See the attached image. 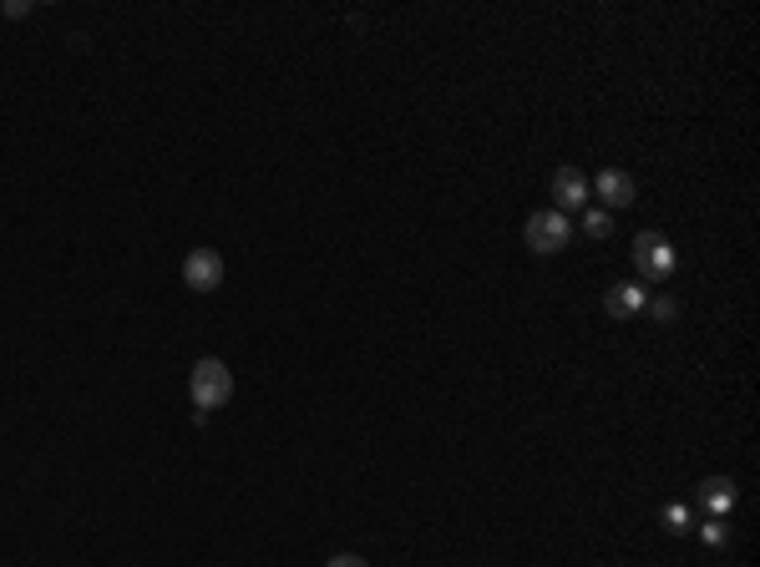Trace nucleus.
Returning a JSON list of instances; mask_svg holds the SVG:
<instances>
[{
  "label": "nucleus",
  "instance_id": "obj_1",
  "mask_svg": "<svg viewBox=\"0 0 760 567\" xmlns=\"http://www.w3.org/2000/svg\"><path fill=\"white\" fill-rule=\"evenodd\" d=\"M188 390H193V405L208 416V411H218V405L234 400V375H228L223 360L203 355V360L193 365V375H188Z\"/></svg>",
  "mask_w": 760,
  "mask_h": 567
},
{
  "label": "nucleus",
  "instance_id": "obj_2",
  "mask_svg": "<svg viewBox=\"0 0 760 567\" xmlns=\"http://www.w3.org/2000/svg\"><path fill=\"white\" fill-rule=\"evenodd\" d=\"M522 238H527L532 254H558V249H568V243H573V218L558 213V208H538L527 218Z\"/></svg>",
  "mask_w": 760,
  "mask_h": 567
},
{
  "label": "nucleus",
  "instance_id": "obj_3",
  "mask_svg": "<svg viewBox=\"0 0 760 567\" xmlns=\"http://www.w3.org/2000/svg\"><path fill=\"white\" fill-rule=\"evenodd\" d=\"M634 264H639L644 279H669V274H674V249H669V238L644 228V233L634 238Z\"/></svg>",
  "mask_w": 760,
  "mask_h": 567
},
{
  "label": "nucleus",
  "instance_id": "obj_4",
  "mask_svg": "<svg viewBox=\"0 0 760 567\" xmlns=\"http://www.w3.org/2000/svg\"><path fill=\"white\" fill-rule=\"evenodd\" d=\"M183 284L198 289V294H213V289L223 284V254H218V249H193V254L183 259Z\"/></svg>",
  "mask_w": 760,
  "mask_h": 567
},
{
  "label": "nucleus",
  "instance_id": "obj_5",
  "mask_svg": "<svg viewBox=\"0 0 760 567\" xmlns=\"http://www.w3.org/2000/svg\"><path fill=\"white\" fill-rule=\"evenodd\" d=\"M593 193H598L608 208H629V203H634V193H639V183H634L624 168H603V173L593 178Z\"/></svg>",
  "mask_w": 760,
  "mask_h": 567
},
{
  "label": "nucleus",
  "instance_id": "obj_6",
  "mask_svg": "<svg viewBox=\"0 0 760 567\" xmlns=\"http://www.w3.org/2000/svg\"><path fill=\"white\" fill-rule=\"evenodd\" d=\"M553 203H563L558 213L583 208V203H588V178H583L578 168H558V173H553Z\"/></svg>",
  "mask_w": 760,
  "mask_h": 567
},
{
  "label": "nucleus",
  "instance_id": "obj_7",
  "mask_svg": "<svg viewBox=\"0 0 760 567\" xmlns=\"http://www.w3.org/2000/svg\"><path fill=\"white\" fill-rule=\"evenodd\" d=\"M735 497H740V492H735L730 476H705V481H700V507H705L710 517H725V512L735 507Z\"/></svg>",
  "mask_w": 760,
  "mask_h": 567
},
{
  "label": "nucleus",
  "instance_id": "obj_8",
  "mask_svg": "<svg viewBox=\"0 0 760 567\" xmlns=\"http://www.w3.org/2000/svg\"><path fill=\"white\" fill-rule=\"evenodd\" d=\"M644 304H649V294H644L639 284H614V289L603 294V309L614 314V319H634Z\"/></svg>",
  "mask_w": 760,
  "mask_h": 567
},
{
  "label": "nucleus",
  "instance_id": "obj_9",
  "mask_svg": "<svg viewBox=\"0 0 760 567\" xmlns=\"http://www.w3.org/2000/svg\"><path fill=\"white\" fill-rule=\"evenodd\" d=\"M583 233L588 238H608V233H614V213H608V208H588L583 213Z\"/></svg>",
  "mask_w": 760,
  "mask_h": 567
},
{
  "label": "nucleus",
  "instance_id": "obj_10",
  "mask_svg": "<svg viewBox=\"0 0 760 567\" xmlns=\"http://www.w3.org/2000/svg\"><path fill=\"white\" fill-rule=\"evenodd\" d=\"M700 532H705V542H710V547H725V542H730V532H725V517H710Z\"/></svg>",
  "mask_w": 760,
  "mask_h": 567
},
{
  "label": "nucleus",
  "instance_id": "obj_11",
  "mask_svg": "<svg viewBox=\"0 0 760 567\" xmlns=\"http://www.w3.org/2000/svg\"><path fill=\"white\" fill-rule=\"evenodd\" d=\"M649 314H654V319H659V324H669V319H674V314H679V304H674V299H669V294H659V299H654V304H649Z\"/></svg>",
  "mask_w": 760,
  "mask_h": 567
},
{
  "label": "nucleus",
  "instance_id": "obj_12",
  "mask_svg": "<svg viewBox=\"0 0 760 567\" xmlns=\"http://www.w3.org/2000/svg\"><path fill=\"white\" fill-rule=\"evenodd\" d=\"M0 16H6V21H21V16H31V0H6V6H0Z\"/></svg>",
  "mask_w": 760,
  "mask_h": 567
},
{
  "label": "nucleus",
  "instance_id": "obj_13",
  "mask_svg": "<svg viewBox=\"0 0 760 567\" xmlns=\"http://www.w3.org/2000/svg\"><path fill=\"white\" fill-rule=\"evenodd\" d=\"M325 567H370V562H365V557H355V552H335Z\"/></svg>",
  "mask_w": 760,
  "mask_h": 567
},
{
  "label": "nucleus",
  "instance_id": "obj_14",
  "mask_svg": "<svg viewBox=\"0 0 760 567\" xmlns=\"http://www.w3.org/2000/svg\"><path fill=\"white\" fill-rule=\"evenodd\" d=\"M664 522H669V532H684V522H690V512H684V507H669V512H664Z\"/></svg>",
  "mask_w": 760,
  "mask_h": 567
}]
</instances>
